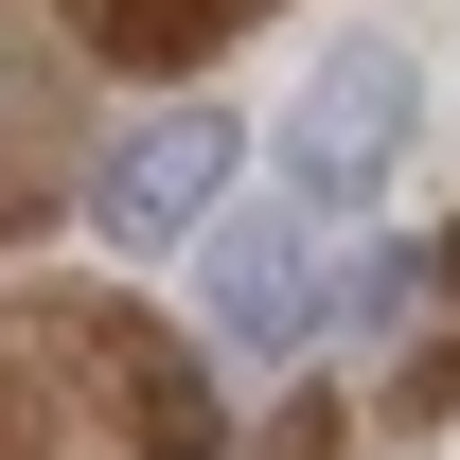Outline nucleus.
I'll use <instances>...</instances> for the list:
<instances>
[{
    "mask_svg": "<svg viewBox=\"0 0 460 460\" xmlns=\"http://www.w3.org/2000/svg\"><path fill=\"white\" fill-rule=\"evenodd\" d=\"M407 124H425V71H407L390 36L319 54V71H301V107H284V195H301V213H354V195L407 160Z\"/></svg>",
    "mask_w": 460,
    "mask_h": 460,
    "instance_id": "obj_1",
    "label": "nucleus"
},
{
    "mask_svg": "<svg viewBox=\"0 0 460 460\" xmlns=\"http://www.w3.org/2000/svg\"><path fill=\"white\" fill-rule=\"evenodd\" d=\"M160 460H213V425H177V443H160Z\"/></svg>",
    "mask_w": 460,
    "mask_h": 460,
    "instance_id": "obj_4",
    "label": "nucleus"
},
{
    "mask_svg": "<svg viewBox=\"0 0 460 460\" xmlns=\"http://www.w3.org/2000/svg\"><path fill=\"white\" fill-rule=\"evenodd\" d=\"M230 177H248V124H230V107H160V124L107 142L89 230H107V248H195V230L230 213Z\"/></svg>",
    "mask_w": 460,
    "mask_h": 460,
    "instance_id": "obj_2",
    "label": "nucleus"
},
{
    "mask_svg": "<svg viewBox=\"0 0 460 460\" xmlns=\"http://www.w3.org/2000/svg\"><path fill=\"white\" fill-rule=\"evenodd\" d=\"M213 354H301L319 319H337V248H319V213H213Z\"/></svg>",
    "mask_w": 460,
    "mask_h": 460,
    "instance_id": "obj_3",
    "label": "nucleus"
}]
</instances>
